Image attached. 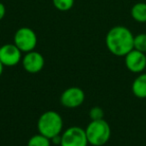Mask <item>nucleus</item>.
Segmentation results:
<instances>
[{
    "label": "nucleus",
    "instance_id": "15",
    "mask_svg": "<svg viewBox=\"0 0 146 146\" xmlns=\"http://www.w3.org/2000/svg\"><path fill=\"white\" fill-rule=\"evenodd\" d=\"M89 116H90V118H91V120H101V119H103L104 111L101 107L95 106V107H92L91 109H90Z\"/></svg>",
    "mask_w": 146,
    "mask_h": 146
},
{
    "label": "nucleus",
    "instance_id": "19",
    "mask_svg": "<svg viewBox=\"0 0 146 146\" xmlns=\"http://www.w3.org/2000/svg\"><path fill=\"white\" fill-rule=\"evenodd\" d=\"M0 47H1V46H0Z\"/></svg>",
    "mask_w": 146,
    "mask_h": 146
},
{
    "label": "nucleus",
    "instance_id": "10",
    "mask_svg": "<svg viewBox=\"0 0 146 146\" xmlns=\"http://www.w3.org/2000/svg\"><path fill=\"white\" fill-rule=\"evenodd\" d=\"M132 92L138 98H146V73H140L132 83Z\"/></svg>",
    "mask_w": 146,
    "mask_h": 146
},
{
    "label": "nucleus",
    "instance_id": "9",
    "mask_svg": "<svg viewBox=\"0 0 146 146\" xmlns=\"http://www.w3.org/2000/svg\"><path fill=\"white\" fill-rule=\"evenodd\" d=\"M44 57L37 51H30L25 53L22 58L23 68L28 73H38L44 67Z\"/></svg>",
    "mask_w": 146,
    "mask_h": 146
},
{
    "label": "nucleus",
    "instance_id": "8",
    "mask_svg": "<svg viewBox=\"0 0 146 146\" xmlns=\"http://www.w3.org/2000/svg\"><path fill=\"white\" fill-rule=\"evenodd\" d=\"M125 65L132 73H142L146 68V54L136 49L130 51L125 56Z\"/></svg>",
    "mask_w": 146,
    "mask_h": 146
},
{
    "label": "nucleus",
    "instance_id": "7",
    "mask_svg": "<svg viewBox=\"0 0 146 146\" xmlns=\"http://www.w3.org/2000/svg\"><path fill=\"white\" fill-rule=\"evenodd\" d=\"M85 94L79 87H69L63 91L60 102L66 108H77L84 102Z\"/></svg>",
    "mask_w": 146,
    "mask_h": 146
},
{
    "label": "nucleus",
    "instance_id": "2",
    "mask_svg": "<svg viewBox=\"0 0 146 146\" xmlns=\"http://www.w3.org/2000/svg\"><path fill=\"white\" fill-rule=\"evenodd\" d=\"M37 129L39 133L52 139L54 136L61 134L63 129V119L56 111L49 110L39 117L37 122Z\"/></svg>",
    "mask_w": 146,
    "mask_h": 146
},
{
    "label": "nucleus",
    "instance_id": "4",
    "mask_svg": "<svg viewBox=\"0 0 146 146\" xmlns=\"http://www.w3.org/2000/svg\"><path fill=\"white\" fill-rule=\"evenodd\" d=\"M14 44L21 50L22 53L33 51L37 45V35L29 27H21L17 29L14 34Z\"/></svg>",
    "mask_w": 146,
    "mask_h": 146
},
{
    "label": "nucleus",
    "instance_id": "6",
    "mask_svg": "<svg viewBox=\"0 0 146 146\" xmlns=\"http://www.w3.org/2000/svg\"><path fill=\"white\" fill-rule=\"evenodd\" d=\"M21 60H22V52L14 43H8L0 47V61L3 66H15Z\"/></svg>",
    "mask_w": 146,
    "mask_h": 146
},
{
    "label": "nucleus",
    "instance_id": "1",
    "mask_svg": "<svg viewBox=\"0 0 146 146\" xmlns=\"http://www.w3.org/2000/svg\"><path fill=\"white\" fill-rule=\"evenodd\" d=\"M134 35L125 26H114L106 34L107 49L115 56H125L134 49Z\"/></svg>",
    "mask_w": 146,
    "mask_h": 146
},
{
    "label": "nucleus",
    "instance_id": "12",
    "mask_svg": "<svg viewBox=\"0 0 146 146\" xmlns=\"http://www.w3.org/2000/svg\"><path fill=\"white\" fill-rule=\"evenodd\" d=\"M51 140L42 134H36L32 136L27 142V146H50Z\"/></svg>",
    "mask_w": 146,
    "mask_h": 146
},
{
    "label": "nucleus",
    "instance_id": "16",
    "mask_svg": "<svg viewBox=\"0 0 146 146\" xmlns=\"http://www.w3.org/2000/svg\"><path fill=\"white\" fill-rule=\"evenodd\" d=\"M5 14H6V7L2 2H0V21L4 18Z\"/></svg>",
    "mask_w": 146,
    "mask_h": 146
},
{
    "label": "nucleus",
    "instance_id": "18",
    "mask_svg": "<svg viewBox=\"0 0 146 146\" xmlns=\"http://www.w3.org/2000/svg\"><path fill=\"white\" fill-rule=\"evenodd\" d=\"M3 68H4V66H3V64H2V63H1V61H0V76L2 75Z\"/></svg>",
    "mask_w": 146,
    "mask_h": 146
},
{
    "label": "nucleus",
    "instance_id": "3",
    "mask_svg": "<svg viewBox=\"0 0 146 146\" xmlns=\"http://www.w3.org/2000/svg\"><path fill=\"white\" fill-rule=\"evenodd\" d=\"M88 143L93 146H102L108 142L111 136L109 124L104 119L91 120L85 129Z\"/></svg>",
    "mask_w": 146,
    "mask_h": 146
},
{
    "label": "nucleus",
    "instance_id": "11",
    "mask_svg": "<svg viewBox=\"0 0 146 146\" xmlns=\"http://www.w3.org/2000/svg\"><path fill=\"white\" fill-rule=\"evenodd\" d=\"M131 17L139 23H145L146 22V3L144 2H138L135 3L131 7L130 11Z\"/></svg>",
    "mask_w": 146,
    "mask_h": 146
},
{
    "label": "nucleus",
    "instance_id": "5",
    "mask_svg": "<svg viewBox=\"0 0 146 146\" xmlns=\"http://www.w3.org/2000/svg\"><path fill=\"white\" fill-rule=\"evenodd\" d=\"M88 140L85 129L78 126L69 127L61 134L60 146H87Z\"/></svg>",
    "mask_w": 146,
    "mask_h": 146
},
{
    "label": "nucleus",
    "instance_id": "14",
    "mask_svg": "<svg viewBox=\"0 0 146 146\" xmlns=\"http://www.w3.org/2000/svg\"><path fill=\"white\" fill-rule=\"evenodd\" d=\"M53 6L59 11H68L74 5V0H52Z\"/></svg>",
    "mask_w": 146,
    "mask_h": 146
},
{
    "label": "nucleus",
    "instance_id": "13",
    "mask_svg": "<svg viewBox=\"0 0 146 146\" xmlns=\"http://www.w3.org/2000/svg\"><path fill=\"white\" fill-rule=\"evenodd\" d=\"M134 49L146 53V33H140L134 36Z\"/></svg>",
    "mask_w": 146,
    "mask_h": 146
},
{
    "label": "nucleus",
    "instance_id": "17",
    "mask_svg": "<svg viewBox=\"0 0 146 146\" xmlns=\"http://www.w3.org/2000/svg\"><path fill=\"white\" fill-rule=\"evenodd\" d=\"M51 142H52V143H54V144H57V145H60V143H61V134L54 136V137L51 139Z\"/></svg>",
    "mask_w": 146,
    "mask_h": 146
}]
</instances>
